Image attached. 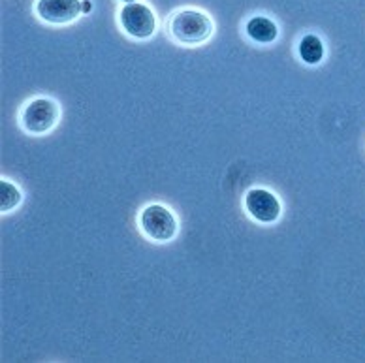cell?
Wrapping results in <instances>:
<instances>
[{"label":"cell","mask_w":365,"mask_h":363,"mask_svg":"<svg viewBox=\"0 0 365 363\" xmlns=\"http://www.w3.org/2000/svg\"><path fill=\"white\" fill-rule=\"evenodd\" d=\"M172 36L185 46H200L207 42L213 34V23L198 10H181L178 11L170 25Z\"/></svg>","instance_id":"obj_1"},{"label":"cell","mask_w":365,"mask_h":363,"mask_svg":"<svg viewBox=\"0 0 365 363\" xmlns=\"http://www.w3.org/2000/svg\"><path fill=\"white\" fill-rule=\"evenodd\" d=\"M140 226L141 232L147 237L153 239V241H158V243L170 241L178 234V220H175L173 213L164 205H158V203H153V205L141 211Z\"/></svg>","instance_id":"obj_2"},{"label":"cell","mask_w":365,"mask_h":363,"mask_svg":"<svg viewBox=\"0 0 365 363\" xmlns=\"http://www.w3.org/2000/svg\"><path fill=\"white\" fill-rule=\"evenodd\" d=\"M119 19L126 34H130L132 38H138V40H147L157 31V17L149 6L141 4V2H128L120 10Z\"/></svg>","instance_id":"obj_3"},{"label":"cell","mask_w":365,"mask_h":363,"mask_svg":"<svg viewBox=\"0 0 365 363\" xmlns=\"http://www.w3.org/2000/svg\"><path fill=\"white\" fill-rule=\"evenodd\" d=\"M58 119L57 104L49 98H36L23 109L21 125L31 134H46Z\"/></svg>","instance_id":"obj_4"},{"label":"cell","mask_w":365,"mask_h":363,"mask_svg":"<svg viewBox=\"0 0 365 363\" xmlns=\"http://www.w3.org/2000/svg\"><path fill=\"white\" fill-rule=\"evenodd\" d=\"M245 209L255 220L262 224H272L281 217V202L266 188H252L245 194Z\"/></svg>","instance_id":"obj_5"},{"label":"cell","mask_w":365,"mask_h":363,"mask_svg":"<svg viewBox=\"0 0 365 363\" xmlns=\"http://www.w3.org/2000/svg\"><path fill=\"white\" fill-rule=\"evenodd\" d=\"M36 14L46 23L66 25L78 19L83 10H81V0H38Z\"/></svg>","instance_id":"obj_6"},{"label":"cell","mask_w":365,"mask_h":363,"mask_svg":"<svg viewBox=\"0 0 365 363\" xmlns=\"http://www.w3.org/2000/svg\"><path fill=\"white\" fill-rule=\"evenodd\" d=\"M247 34L258 44H272L279 36V29H277L272 19H267L264 16H256L247 23Z\"/></svg>","instance_id":"obj_7"},{"label":"cell","mask_w":365,"mask_h":363,"mask_svg":"<svg viewBox=\"0 0 365 363\" xmlns=\"http://www.w3.org/2000/svg\"><path fill=\"white\" fill-rule=\"evenodd\" d=\"M299 57L305 64H319L324 58V44L317 34H305L299 42Z\"/></svg>","instance_id":"obj_8"},{"label":"cell","mask_w":365,"mask_h":363,"mask_svg":"<svg viewBox=\"0 0 365 363\" xmlns=\"http://www.w3.org/2000/svg\"><path fill=\"white\" fill-rule=\"evenodd\" d=\"M19 202H21V193L17 190L16 185H11L10 181L2 179V181H0V211H2V213H8V211H11Z\"/></svg>","instance_id":"obj_9"},{"label":"cell","mask_w":365,"mask_h":363,"mask_svg":"<svg viewBox=\"0 0 365 363\" xmlns=\"http://www.w3.org/2000/svg\"><path fill=\"white\" fill-rule=\"evenodd\" d=\"M81 10H83V14H89V11L93 10V4H91V0H81Z\"/></svg>","instance_id":"obj_10"},{"label":"cell","mask_w":365,"mask_h":363,"mask_svg":"<svg viewBox=\"0 0 365 363\" xmlns=\"http://www.w3.org/2000/svg\"><path fill=\"white\" fill-rule=\"evenodd\" d=\"M125 2H134V0H125Z\"/></svg>","instance_id":"obj_11"}]
</instances>
